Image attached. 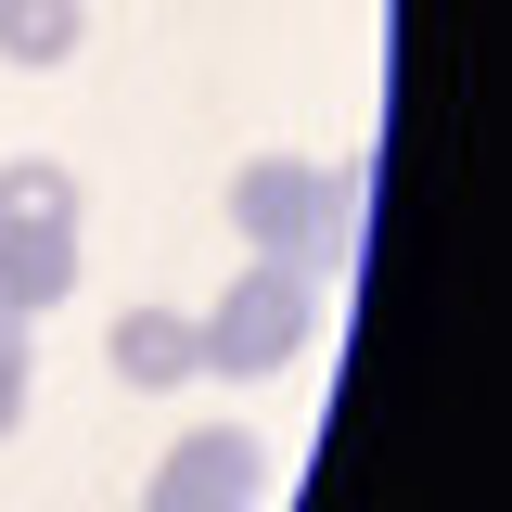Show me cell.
<instances>
[{"label":"cell","mask_w":512,"mask_h":512,"mask_svg":"<svg viewBox=\"0 0 512 512\" xmlns=\"http://www.w3.org/2000/svg\"><path fill=\"white\" fill-rule=\"evenodd\" d=\"M308 333H320V269H282V256H256L244 282L192 320L205 372H231V384H269L282 359H308Z\"/></svg>","instance_id":"1"},{"label":"cell","mask_w":512,"mask_h":512,"mask_svg":"<svg viewBox=\"0 0 512 512\" xmlns=\"http://www.w3.org/2000/svg\"><path fill=\"white\" fill-rule=\"evenodd\" d=\"M346 205H359V180H346V167H308V154H256L244 180H231L244 244L282 256V269H320V256L346 244Z\"/></svg>","instance_id":"2"},{"label":"cell","mask_w":512,"mask_h":512,"mask_svg":"<svg viewBox=\"0 0 512 512\" xmlns=\"http://www.w3.org/2000/svg\"><path fill=\"white\" fill-rule=\"evenodd\" d=\"M256 487H269V448H256L244 423H205V436H180L154 461L141 512H256Z\"/></svg>","instance_id":"3"},{"label":"cell","mask_w":512,"mask_h":512,"mask_svg":"<svg viewBox=\"0 0 512 512\" xmlns=\"http://www.w3.org/2000/svg\"><path fill=\"white\" fill-rule=\"evenodd\" d=\"M77 295V231L64 218H0V308L13 320H39Z\"/></svg>","instance_id":"4"},{"label":"cell","mask_w":512,"mask_h":512,"mask_svg":"<svg viewBox=\"0 0 512 512\" xmlns=\"http://www.w3.org/2000/svg\"><path fill=\"white\" fill-rule=\"evenodd\" d=\"M205 372V346H192L180 308H128L116 320V384H192Z\"/></svg>","instance_id":"5"},{"label":"cell","mask_w":512,"mask_h":512,"mask_svg":"<svg viewBox=\"0 0 512 512\" xmlns=\"http://www.w3.org/2000/svg\"><path fill=\"white\" fill-rule=\"evenodd\" d=\"M77 0H0V64H64L77 52Z\"/></svg>","instance_id":"6"},{"label":"cell","mask_w":512,"mask_h":512,"mask_svg":"<svg viewBox=\"0 0 512 512\" xmlns=\"http://www.w3.org/2000/svg\"><path fill=\"white\" fill-rule=\"evenodd\" d=\"M0 218H64V231H77V180H64L52 154H13V167H0Z\"/></svg>","instance_id":"7"},{"label":"cell","mask_w":512,"mask_h":512,"mask_svg":"<svg viewBox=\"0 0 512 512\" xmlns=\"http://www.w3.org/2000/svg\"><path fill=\"white\" fill-rule=\"evenodd\" d=\"M13 423H26V320L0 308V436H13Z\"/></svg>","instance_id":"8"}]
</instances>
